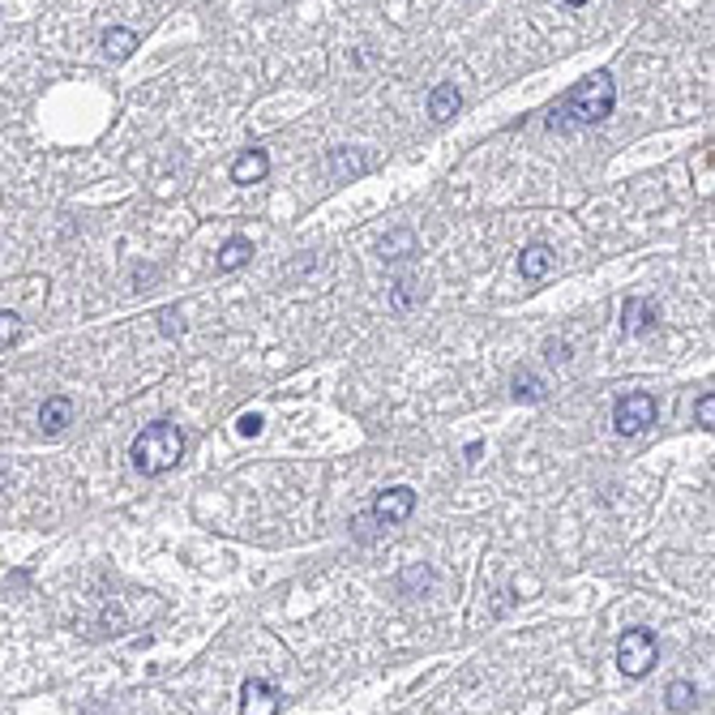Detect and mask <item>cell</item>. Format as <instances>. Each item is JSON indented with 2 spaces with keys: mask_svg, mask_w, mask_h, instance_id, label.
<instances>
[{
  "mask_svg": "<svg viewBox=\"0 0 715 715\" xmlns=\"http://www.w3.org/2000/svg\"><path fill=\"white\" fill-rule=\"evenodd\" d=\"M129 459H133V467H138L141 476H163V471H171V467L184 459V433L171 420L146 424V429L133 437Z\"/></svg>",
  "mask_w": 715,
  "mask_h": 715,
  "instance_id": "obj_1",
  "label": "cell"
},
{
  "mask_svg": "<svg viewBox=\"0 0 715 715\" xmlns=\"http://www.w3.org/2000/svg\"><path fill=\"white\" fill-rule=\"evenodd\" d=\"M613 103H617V86H613V73L608 69H596L587 73L578 86H570V95H565V116L578 120V125H600L613 116Z\"/></svg>",
  "mask_w": 715,
  "mask_h": 715,
  "instance_id": "obj_2",
  "label": "cell"
},
{
  "mask_svg": "<svg viewBox=\"0 0 715 715\" xmlns=\"http://www.w3.org/2000/svg\"><path fill=\"white\" fill-rule=\"evenodd\" d=\"M656 656H659V638L647 626H634V630L621 634L617 643V668L630 681H638V677H647L651 668H656Z\"/></svg>",
  "mask_w": 715,
  "mask_h": 715,
  "instance_id": "obj_3",
  "label": "cell"
},
{
  "mask_svg": "<svg viewBox=\"0 0 715 715\" xmlns=\"http://www.w3.org/2000/svg\"><path fill=\"white\" fill-rule=\"evenodd\" d=\"M656 416H659L656 394H647V390L621 394L617 407H613V429H617L621 437H638V433H647V429L656 424Z\"/></svg>",
  "mask_w": 715,
  "mask_h": 715,
  "instance_id": "obj_4",
  "label": "cell"
},
{
  "mask_svg": "<svg viewBox=\"0 0 715 715\" xmlns=\"http://www.w3.org/2000/svg\"><path fill=\"white\" fill-rule=\"evenodd\" d=\"M411 510H416V489H407V484H394V489H381L373 497V519L381 527H399V523L411 519Z\"/></svg>",
  "mask_w": 715,
  "mask_h": 715,
  "instance_id": "obj_5",
  "label": "cell"
},
{
  "mask_svg": "<svg viewBox=\"0 0 715 715\" xmlns=\"http://www.w3.org/2000/svg\"><path fill=\"white\" fill-rule=\"evenodd\" d=\"M283 694L270 686L266 677H249L240 686V715H279Z\"/></svg>",
  "mask_w": 715,
  "mask_h": 715,
  "instance_id": "obj_6",
  "label": "cell"
},
{
  "mask_svg": "<svg viewBox=\"0 0 715 715\" xmlns=\"http://www.w3.org/2000/svg\"><path fill=\"white\" fill-rule=\"evenodd\" d=\"M69 420H73V399H69V394H52V399H43V407H39V429H43V437L65 433V429H69Z\"/></svg>",
  "mask_w": 715,
  "mask_h": 715,
  "instance_id": "obj_7",
  "label": "cell"
},
{
  "mask_svg": "<svg viewBox=\"0 0 715 715\" xmlns=\"http://www.w3.org/2000/svg\"><path fill=\"white\" fill-rule=\"evenodd\" d=\"M270 176V155L262 146H249V150H240L236 163H232V181L236 184H257Z\"/></svg>",
  "mask_w": 715,
  "mask_h": 715,
  "instance_id": "obj_8",
  "label": "cell"
},
{
  "mask_svg": "<svg viewBox=\"0 0 715 715\" xmlns=\"http://www.w3.org/2000/svg\"><path fill=\"white\" fill-rule=\"evenodd\" d=\"M553 266H557V253L548 249V244H527L519 253V270L527 283H544L553 275Z\"/></svg>",
  "mask_w": 715,
  "mask_h": 715,
  "instance_id": "obj_9",
  "label": "cell"
},
{
  "mask_svg": "<svg viewBox=\"0 0 715 715\" xmlns=\"http://www.w3.org/2000/svg\"><path fill=\"white\" fill-rule=\"evenodd\" d=\"M621 326H626L630 335H647L651 326H659V309L647 300V295H630L626 309H621Z\"/></svg>",
  "mask_w": 715,
  "mask_h": 715,
  "instance_id": "obj_10",
  "label": "cell"
},
{
  "mask_svg": "<svg viewBox=\"0 0 715 715\" xmlns=\"http://www.w3.org/2000/svg\"><path fill=\"white\" fill-rule=\"evenodd\" d=\"M253 262V244H249V236H232V240H223V249H219V257H214V266L223 270V275H232V270H240V266H249Z\"/></svg>",
  "mask_w": 715,
  "mask_h": 715,
  "instance_id": "obj_11",
  "label": "cell"
},
{
  "mask_svg": "<svg viewBox=\"0 0 715 715\" xmlns=\"http://www.w3.org/2000/svg\"><path fill=\"white\" fill-rule=\"evenodd\" d=\"M459 108H463V95H459L454 86H450V82L433 86V95H429V120H437V125H441V120H450V116L459 112Z\"/></svg>",
  "mask_w": 715,
  "mask_h": 715,
  "instance_id": "obj_12",
  "label": "cell"
},
{
  "mask_svg": "<svg viewBox=\"0 0 715 715\" xmlns=\"http://www.w3.org/2000/svg\"><path fill=\"white\" fill-rule=\"evenodd\" d=\"M133 52H138V35H133V30L112 26L108 35H103V57L108 60H129Z\"/></svg>",
  "mask_w": 715,
  "mask_h": 715,
  "instance_id": "obj_13",
  "label": "cell"
},
{
  "mask_svg": "<svg viewBox=\"0 0 715 715\" xmlns=\"http://www.w3.org/2000/svg\"><path fill=\"white\" fill-rule=\"evenodd\" d=\"M510 390H514V399H527V403H540V399H544V381L535 378V373H527V368H523V373H514V381H510Z\"/></svg>",
  "mask_w": 715,
  "mask_h": 715,
  "instance_id": "obj_14",
  "label": "cell"
},
{
  "mask_svg": "<svg viewBox=\"0 0 715 715\" xmlns=\"http://www.w3.org/2000/svg\"><path fill=\"white\" fill-rule=\"evenodd\" d=\"M694 699H699V694H694L689 681H673V686L664 689V702H668V711H677V715H686L689 707H694Z\"/></svg>",
  "mask_w": 715,
  "mask_h": 715,
  "instance_id": "obj_15",
  "label": "cell"
},
{
  "mask_svg": "<svg viewBox=\"0 0 715 715\" xmlns=\"http://www.w3.org/2000/svg\"><path fill=\"white\" fill-rule=\"evenodd\" d=\"M347 155H351V150H335V155H330L338 181H347V176H365V171H368L365 159H347Z\"/></svg>",
  "mask_w": 715,
  "mask_h": 715,
  "instance_id": "obj_16",
  "label": "cell"
},
{
  "mask_svg": "<svg viewBox=\"0 0 715 715\" xmlns=\"http://www.w3.org/2000/svg\"><path fill=\"white\" fill-rule=\"evenodd\" d=\"M0 326H5V330H0V343H5V351H9L17 338H22V317L5 309V313H0Z\"/></svg>",
  "mask_w": 715,
  "mask_h": 715,
  "instance_id": "obj_17",
  "label": "cell"
},
{
  "mask_svg": "<svg viewBox=\"0 0 715 715\" xmlns=\"http://www.w3.org/2000/svg\"><path fill=\"white\" fill-rule=\"evenodd\" d=\"M694 420H699V429H715V394H702L694 403Z\"/></svg>",
  "mask_w": 715,
  "mask_h": 715,
  "instance_id": "obj_18",
  "label": "cell"
},
{
  "mask_svg": "<svg viewBox=\"0 0 715 715\" xmlns=\"http://www.w3.org/2000/svg\"><path fill=\"white\" fill-rule=\"evenodd\" d=\"M262 429H266V416H262V411H244V416L236 420V433L240 437H257Z\"/></svg>",
  "mask_w": 715,
  "mask_h": 715,
  "instance_id": "obj_19",
  "label": "cell"
},
{
  "mask_svg": "<svg viewBox=\"0 0 715 715\" xmlns=\"http://www.w3.org/2000/svg\"><path fill=\"white\" fill-rule=\"evenodd\" d=\"M411 300H416V283L403 279L399 287H394V305H399V309H411Z\"/></svg>",
  "mask_w": 715,
  "mask_h": 715,
  "instance_id": "obj_20",
  "label": "cell"
},
{
  "mask_svg": "<svg viewBox=\"0 0 715 715\" xmlns=\"http://www.w3.org/2000/svg\"><path fill=\"white\" fill-rule=\"evenodd\" d=\"M565 5H587V0H565Z\"/></svg>",
  "mask_w": 715,
  "mask_h": 715,
  "instance_id": "obj_21",
  "label": "cell"
}]
</instances>
